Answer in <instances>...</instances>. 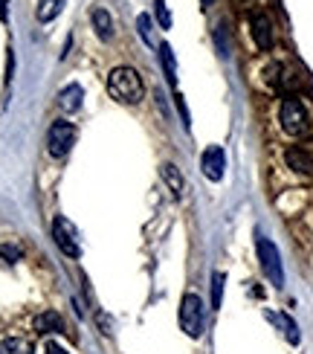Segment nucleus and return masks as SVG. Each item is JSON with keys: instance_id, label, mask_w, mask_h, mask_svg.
I'll use <instances>...</instances> for the list:
<instances>
[{"instance_id": "obj_8", "label": "nucleus", "mask_w": 313, "mask_h": 354, "mask_svg": "<svg viewBox=\"0 0 313 354\" xmlns=\"http://www.w3.org/2000/svg\"><path fill=\"white\" fill-rule=\"evenodd\" d=\"M249 26H252V38H256V44H258V50H270L273 44H276V32H273V21L267 18V15H252V21H249Z\"/></svg>"}, {"instance_id": "obj_7", "label": "nucleus", "mask_w": 313, "mask_h": 354, "mask_svg": "<svg viewBox=\"0 0 313 354\" xmlns=\"http://www.w3.org/2000/svg\"><path fill=\"white\" fill-rule=\"evenodd\" d=\"M200 169L212 183L223 180V171H227V154H223L220 145H209V149L200 154Z\"/></svg>"}, {"instance_id": "obj_16", "label": "nucleus", "mask_w": 313, "mask_h": 354, "mask_svg": "<svg viewBox=\"0 0 313 354\" xmlns=\"http://www.w3.org/2000/svg\"><path fill=\"white\" fill-rule=\"evenodd\" d=\"M160 62H162V70H166V79L169 84L177 82V62H174V53L169 44H160Z\"/></svg>"}, {"instance_id": "obj_3", "label": "nucleus", "mask_w": 313, "mask_h": 354, "mask_svg": "<svg viewBox=\"0 0 313 354\" xmlns=\"http://www.w3.org/2000/svg\"><path fill=\"white\" fill-rule=\"evenodd\" d=\"M256 250H258V261H261V270L264 276L270 279L273 288H285V268H281V253L278 247L264 239V235H256Z\"/></svg>"}, {"instance_id": "obj_11", "label": "nucleus", "mask_w": 313, "mask_h": 354, "mask_svg": "<svg viewBox=\"0 0 313 354\" xmlns=\"http://www.w3.org/2000/svg\"><path fill=\"white\" fill-rule=\"evenodd\" d=\"M270 317V322H276V326L281 328V334H285V340L290 343V346H299L302 343V334H299V326H296V319L293 317H287V314H267Z\"/></svg>"}, {"instance_id": "obj_9", "label": "nucleus", "mask_w": 313, "mask_h": 354, "mask_svg": "<svg viewBox=\"0 0 313 354\" xmlns=\"http://www.w3.org/2000/svg\"><path fill=\"white\" fill-rule=\"evenodd\" d=\"M285 160H287V169L299 171V174H313V157L302 149V145H290L285 151Z\"/></svg>"}, {"instance_id": "obj_21", "label": "nucleus", "mask_w": 313, "mask_h": 354, "mask_svg": "<svg viewBox=\"0 0 313 354\" xmlns=\"http://www.w3.org/2000/svg\"><path fill=\"white\" fill-rule=\"evenodd\" d=\"M215 41H218V55L227 58L229 55V38H227V26H223V24L215 29Z\"/></svg>"}, {"instance_id": "obj_18", "label": "nucleus", "mask_w": 313, "mask_h": 354, "mask_svg": "<svg viewBox=\"0 0 313 354\" xmlns=\"http://www.w3.org/2000/svg\"><path fill=\"white\" fill-rule=\"evenodd\" d=\"M137 32H140V38L145 41V47L157 50V41H154V35H151V18H148V15H140V18H137Z\"/></svg>"}, {"instance_id": "obj_4", "label": "nucleus", "mask_w": 313, "mask_h": 354, "mask_svg": "<svg viewBox=\"0 0 313 354\" xmlns=\"http://www.w3.org/2000/svg\"><path fill=\"white\" fill-rule=\"evenodd\" d=\"M177 319H180V328L191 340H198L203 334V299L198 293H186L180 299V314H177Z\"/></svg>"}, {"instance_id": "obj_5", "label": "nucleus", "mask_w": 313, "mask_h": 354, "mask_svg": "<svg viewBox=\"0 0 313 354\" xmlns=\"http://www.w3.org/2000/svg\"><path fill=\"white\" fill-rule=\"evenodd\" d=\"M73 145H76V125L67 122V120H58L50 125V134H47V151L50 157L61 160L73 151Z\"/></svg>"}, {"instance_id": "obj_14", "label": "nucleus", "mask_w": 313, "mask_h": 354, "mask_svg": "<svg viewBox=\"0 0 313 354\" xmlns=\"http://www.w3.org/2000/svg\"><path fill=\"white\" fill-rule=\"evenodd\" d=\"M93 29H96V35H99V41H111L113 38V18H111V12L108 9H93Z\"/></svg>"}, {"instance_id": "obj_24", "label": "nucleus", "mask_w": 313, "mask_h": 354, "mask_svg": "<svg viewBox=\"0 0 313 354\" xmlns=\"http://www.w3.org/2000/svg\"><path fill=\"white\" fill-rule=\"evenodd\" d=\"M44 354H70L64 346H58V343H47V348H44Z\"/></svg>"}, {"instance_id": "obj_26", "label": "nucleus", "mask_w": 313, "mask_h": 354, "mask_svg": "<svg viewBox=\"0 0 313 354\" xmlns=\"http://www.w3.org/2000/svg\"><path fill=\"white\" fill-rule=\"evenodd\" d=\"M200 3H203V6H212V0H200Z\"/></svg>"}, {"instance_id": "obj_12", "label": "nucleus", "mask_w": 313, "mask_h": 354, "mask_svg": "<svg viewBox=\"0 0 313 354\" xmlns=\"http://www.w3.org/2000/svg\"><path fill=\"white\" fill-rule=\"evenodd\" d=\"M160 174H162V180H166V186L171 189V195H174V198H183L186 180H183L180 169H177L174 163H162V166H160Z\"/></svg>"}, {"instance_id": "obj_6", "label": "nucleus", "mask_w": 313, "mask_h": 354, "mask_svg": "<svg viewBox=\"0 0 313 354\" xmlns=\"http://www.w3.org/2000/svg\"><path fill=\"white\" fill-rule=\"evenodd\" d=\"M53 239H55L58 250H61L64 256H70V259H79V256H82L79 232H76V227H73L64 215H58V218L53 221Z\"/></svg>"}, {"instance_id": "obj_13", "label": "nucleus", "mask_w": 313, "mask_h": 354, "mask_svg": "<svg viewBox=\"0 0 313 354\" xmlns=\"http://www.w3.org/2000/svg\"><path fill=\"white\" fill-rule=\"evenodd\" d=\"M82 99H84V91L79 84H67L61 93H58V108H61L64 113H73L82 108Z\"/></svg>"}, {"instance_id": "obj_1", "label": "nucleus", "mask_w": 313, "mask_h": 354, "mask_svg": "<svg viewBox=\"0 0 313 354\" xmlns=\"http://www.w3.org/2000/svg\"><path fill=\"white\" fill-rule=\"evenodd\" d=\"M108 91L116 102H122V105H137L145 96V84L133 67H116L108 76Z\"/></svg>"}, {"instance_id": "obj_2", "label": "nucleus", "mask_w": 313, "mask_h": 354, "mask_svg": "<svg viewBox=\"0 0 313 354\" xmlns=\"http://www.w3.org/2000/svg\"><path fill=\"white\" fill-rule=\"evenodd\" d=\"M278 120H281V128H285L290 137H305L310 131V113H307L305 102L299 96H285L281 111H278Z\"/></svg>"}, {"instance_id": "obj_23", "label": "nucleus", "mask_w": 313, "mask_h": 354, "mask_svg": "<svg viewBox=\"0 0 313 354\" xmlns=\"http://www.w3.org/2000/svg\"><path fill=\"white\" fill-rule=\"evenodd\" d=\"M174 105H177V111H180L183 125H186V128H191V116H189V108H186V102H183V96H180V93H174Z\"/></svg>"}, {"instance_id": "obj_25", "label": "nucleus", "mask_w": 313, "mask_h": 354, "mask_svg": "<svg viewBox=\"0 0 313 354\" xmlns=\"http://www.w3.org/2000/svg\"><path fill=\"white\" fill-rule=\"evenodd\" d=\"M9 18V6H6V0H0V21H6Z\"/></svg>"}, {"instance_id": "obj_10", "label": "nucleus", "mask_w": 313, "mask_h": 354, "mask_svg": "<svg viewBox=\"0 0 313 354\" xmlns=\"http://www.w3.org/2000/svg\"><path fill=\"white\" fill-rule=\"evenodd\" d=\"M35 331L38 334H61L64 331V317L58 311H41L35 317Z\"/></svg>"}, {"instance_id": "obj_15", "label": "nucleus", "mask_w": 313, "mask_h": 354, "mask_svg": "<svg viewBox=\"0 0 313 354\" xmlns=\"http://www.w3.org/2000/svg\"><path fill=\"white\" fill-rule=\"evenodd\" d=\"M67 0H41L38 3V21L41 24H50L53 18H58V12L64 9Z\"/></svg>"}, {"instance_id": "obj_20", "label": "nucleus", "mask_w": 313, "mask_h": 354, "mask_svg": "<svg viewBox=\"0 0 313 354\" xmlns=\"http://www.w3.org/2000/svg\"><path fill=\"white\" fill-rule=\"evenodd\" d=\"M154 12H157V24L162 29H171V12L166 6V0H154Z\"/></svg>"}, {"instance_id": "obj_22", "label": "nucleus", "mask_w": 313, "mask_h": 354, "mask_svg": "<svg viewBox=\"0 0 313 354\" xmlns=\"http://www.w3.org/2000/svg\"><path fill=\"white\" fill-rule=\"evenodd\" d=\"M21 256H23V250L18 244H0V259H6L9 264L12 261H21Z\"/></svg>"}, {"instance_id": "obj_17", "label": "nucleus", "mask_w": 313, "mask_h": 354, "mask_svg": "<svg viewBox=\"0 0 313 354\" xmlns=\"http://www.w3.org/2000/svg\"><path fill=\"white\" fill-rule=\"evenodd\" d=\"M0 354H32V346L21 337H9V340L0 343Z\"/></svg>"}, {"instance_id": "obj_19", "label": "nucleus", "mask_w": 313, "mask_h": 354, "mask_svg": "<svg viewBox=\"0 0 313 354\" xmlns=\"http://www.w3.org/2000/svg\"><path fill=\"white\" fill-rule=\"evenodd\" d=\"M223 282H227V276L212 273V308H215V311L220 308V299H223Z\"/></svg>"}]
</instances>
